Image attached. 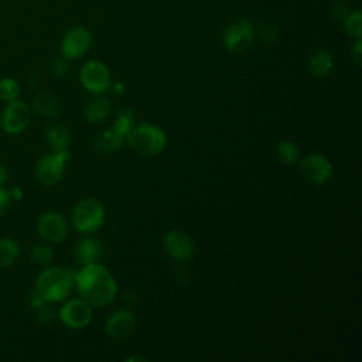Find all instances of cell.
Instances as JSON below:
<instances>
[{
    "label": "cell",
    "mask_w": 362,
    "mask_h": 362,
    "mask_svg": "<svg viewBox=\"0 0 362 362\" xmlns=\"http://www.w3.org/2000/svg\"><path fill=\"white\" fill-rule=\"evenodd\" d=\"M74 287H76L79 297L92 307L109 305L117 294L115 277L100 262L85 264L75 272Z\"/></svg>",
    "instance_id": "6da1fadb"
},
{
    "label": "cell",
    "mask_w": 362,
    "mask_h": 362,
    "mask_svg": "<svg viewBox=\"0 0 362 362\" xmlns=\"http://www.w3.org/2000/svg\"><path fill=\"white\" fill-rule=\"evenodd\" d=\"M75 272L59 266L45 267L35 279L34 291L48 304L62 303L74 288Z\"/></svg>",
    "instance_id": "7a4b0ae2"
},
{
    "label": "cell",
    "mask_w": 362,
    "mask_h": 362,
    "mask_svg": "<svg viewBox=\"0 0 362 362\" xmlns=\"http://www.w3.org/2000/svg\"><path fill=\"white\" fill-rule=\"evenodd\" d=\"M129 147L140 156H156L165 148L167 134L154 123H140L126 136Z\"/></svg>",
    "instance_id": "3957f363"
},
{
    "label": "cell",
    "mask_w": 362,
    "mask_h": 362,
    "mask_svg": "<svg viewBox=\"0 0 362 362\" xmlns=\"http://www.w3.org/2000/svg\"><path fill=\"white\" fill-rule=\"evenodd\" d=\"M105 206L96 198H83L72 209V225L81 233H93L105 223Z\"/></svg>",
    "instance_id": "277c9868"
},
{
    "label": "cell",
    "mask_w": 362,
    "mask_h": 362,
    "mask_svg": "<svg viewBox=\"0 0 362 362\" xmlns=\"http://www.w3.org/2000/svg\"><path fill=\"white\" fill-rule=\"evenodd\" d=\"M69 151H51L38 158L35 163V177L37 180L47 187L58 184L65 174V165L69 160Z\"/></svg>",
    "instance_id": "5b68a950"
},
{
    "label": "cell",
    "mask_w": 362,
    "mask_h": 362,
    "mask_svg": "<svg viewBox=\"0 0 362 362\" xmlns=\"http://www.w3.org/2000/svg\"><path fill=\"white\" fill-rule=\"evenodd\" d=\"M78 76L82 88L93 95L105 93L112 85V75L109 68L96 59L85 62L79 69Z\"/></svg>",
    "instance_id": "8992f818"
},
{
    "label": "cell",
    "mask_w": 362,
    "mask_h": 362,
    "mask_svg": "<svg viewBox=\"0 0 362 362\" xmlns=\"http://www.w3.org/2000/svg\"><path fill=\"white\" fill-rule=\"evenodd\" d=\"M93 307L83 298H66L58 311L61 322L71 329H82L88 327L93 318Z\"/></svg>",
    "instance_id": "52a82bcc"
},
{
    "label": "cell",
    "mask_w": 362,
    "mask_h": 362,
    "mask_svg": "<svg viewBox=\"0 0 362 362\" xmlns=\"http://www.w3.org/2000/svg\"><path fill=\"white\" fill-rule=\"evenodd\" d=\"M300 161L301 177L313 185L327 184L334 173L332 163L329 158L321 153H310Z\"/></svg>",
    "instance_id": "ba28073f"
},
{
    "label": "cell",
    "mask_w": 362,
    "mask_h": 362,
    "mask_svg": "<svg viewBox=\"0 0 362 362\" xmlns=\"http://www.w3.org/2000/svg\"><path fill=\"white\" fill-rule=\"evenodd\" d=\"M255 37V27L247 18H238L226 25L223 45L229 52L239 54L250 47Z\"/></svg>",
    "instance_id": "9c48e42d"
},
{
    "label": "cell",
    "mask_w": 362,
    "mask_h": 362,
    "mask_svg": "<svg viewBox=\"0 0 362 362\" xmlns=\"http://www.w3.org/2000/svg\"><path fill=\"white\" fill-rule=\"evenodd\" d=\"M30 119H31L30 106L20 99H14L6 103L1 112L0 126L3 132H6L7 134H20L28 127Z\"/></svg>",
    "instance_id": "30bf717a"
},
{
    "label": "cell",
    "mask_w": 362,
    "mask_h": 362,
    "mask_svg": "<svg viewBox=\"0 0 362 362\" xmlns=\"http://www.w3.org/2000/svg\"><path fill=\"white\" fill-rule=\"evenodd\" d=\"M38 235L47 243L64 242L68 236V222L61 212L45 211L40 215L37 221Z\"/></svg>",
    "instance_id": "8fae6325"
},
{
    "label": "cell",
    "mask_w": 362,
    "mask_h": 362,
    "mask_svg": "<svg viewBox=\"0 0 362 362\" xmlns=\"http://www.w3.org/2000/svg\"><path fill=\"white\" fill-rule=\"evenodd\" d=\"M92 44L90 33L81 25L69 28L61 41V54L65 59H78L88 52Z\"/></svg>",
    "instance_id": "7c38bea8"
},
{
    "label": "cell",
    "mask_w": 362,
    "mask_h": 362,
    "mask_svg": "<svg viewBox=\"0 0 362 362\" xmlns=\"http://www.w3.org/2000/svg\"><path fill=\"white\" fill-rule=\"evenodd\" d=\"M165 253L175 262H187L194 256L195 243L192 238L182 230H170L163 238Z\"/></svg>",
    "instance_id": "4fadbf2b"
},
{
    "label": "cell",
    "mask_w": 362,
    "mask_h": 362,
    "mask_svg": "<svg viewBox=\"0 0 362 362\" xmlns=\"http://www.w3.org/2000/svg\"><path fill=\"white\" fill-rule=\"evenodd\" d=\"M136 327H137V318L134 313L126 308H119L106 318L105 332L109 338L120 341L132 335Z\"/></svg>",
    "instance_id": "5bb4252c"
},
{
    "label": "cell",
    "mask_w": 362,
    "mask_h": 362,
    "mask_svg": "<svg viewBox=\"0 0 362 362\" xmlns=\"http://www.w3.org/2000/svg\"><path fill=\"white\" fill-rule=\"evenodd\" d=\"M103 243L92 236L81 238L74 246V257L81 266L99 263L103 257Z\"/></svg>",
    "instance_id": "9a60e30c"
},
{
    "label": "cell",
    "mask_w": 362,
    "mask_h": 362,
    "mask_svg": "<svg viewBox=\"0 0 362 362\" xmlns=\"http://www.w3.org/2000/svg\"><path fill=\"white\" fill-rule=\"evenodd\" d=\"M307 68L311 76H314L315 79H322L328 76L334 68L332 54L324 48L314 51L308 59Z\"/></svg>",
    "instance_id": "2e32d148"
},
{
    "label": "cell",
    "mask_w": 362,
    "mask_h": 362,
    "mask_svg": "<svg viewBox=\"0 0 362 362\" xmlns=\"http://www.w3.org/2000/svg\"><path fill=\"white\" fill-rule=\"evenodd\" d=\"M112 105L107 98L102 95H96L95 98L89 99L83 107V116L89 123H100L107 119L110 115Z\"/></svg>",
    "instance_id": "e0dca14e"
},
{
    "label": "cell",
    "mask_w": 362,
    "mask_h": 362,
    "mask_svg": "<svg viewBox=\"0 0 362 362\" xmlns=\"http://www.w3.org/2000/svg\"><path fill=\"white\" fill-rule=\"evenodd\" d=\"M44 139L54 151L68 150L71 144V133L61 123H51L44 129Z\"/></svg>",
    "instance_id": "ac0fdd59"
},
{
    "label": "cell",
    "mask_w": 362,
    "mask_h": 362,
    "mask_svg": "<svg viewBox=\"0 0 362 362\" xmlns=\"http://www.w3.org/2000/svg\"><path fill=\"white\" fill-rule=\"evenodd\" d=\"M34 110L44 117H55L59 115V100L47 90H40L33 99Z\"/></svg>",
    "instance_id": "d6986e66"
},
{
    "label": "cell",
    "mask_w": 362,
    "mask_h": 362,
    "mask_svg": "<svg viewBox=\"0 0 362 362\" xmlns=\"http://www.w3.org/2000/svg\"><path fill=\"white\" fill-rule=\"evenodd\" d=\"M124 143V137L117 134L112 127L105 129L100 133H98L93 139V146L99 153H115L117 151Z\"/></svg>",
    "instance_id": "ffe728a7"
},
{
    "label": "cell",
    "mask_w": 362,
    "mask_h": 362,
    "mask_svg": "<svg viewBox=\"0 0 362 362\" xmlns=\"http://www.w3.org/2000/svg\"><path fill=\"white\" fill-rule=\"evenodd\" d=\"M20 256V243L10 238H0V267H10Z\"/></svg>",
    "instance_id": "44dd1931"
},
{
    "label": "cell",
    "mask_w": 362,
    "mask_h": 362,
    "mask_svg": "<svg viewBox=\"0 0 362 362\" xmlns=\"http://www.w3.org/2000/svg\"><path fill=\"white\" fill-rule=\"evenodd\" d=\"M136 122V113L130 107H122L117 110L113 122V130L126 139V136L130 133V130L134 127Z\"/></svg>",
    "instance_id": "7402d4cb"
},
{
    "label": "cell",
    "mask_w": 362,
    "mask_h": 362,
    "mask_svg": "<svg viewBox=\"0 0 362 362\" xmlns=\"http://www.w3.org/2000/svg\"><path fill=\"white\" fill-rule=\"evenodd\" d=\"M277 157L283 164L291 165L300 160L298 146L291 140H283L277 144Z\"/></svg>",
    "instance_id": "603a6c76"
},
{
    "label": "cell",
    "mask_w": 362,
    "mask_h": 362,
    "mask_svg": "<svg viewBox=\"0 0 362 362\" xmlns=\"http://www.w3.org/2000/svg\"><path fill=\"white\" fill-rule=\"evenodd\" d=\"M30 257L35 264L40 266H48L54 259V250L51 247V243H37L33 246L30 252Z\"/></svg>",
    "instance_id": "cb8c5ba5"
},
{
    "label": "cell",
    "mask_w": 362,
    "mask_h": 362,
    "mask_svg": "<svg viewBox=\"0 0 362 362\" xmlns=\"http://www.w3.org/2000/svg\"><path fill=\"white\" fill-rule=\"evenodd\" d=\"M20 95V85L13 78H1L0 79V99L3 102H11L14 99H18Z\"/></svg>",
    "instance_id": "d4e9b609"
},
{
    "label": "cell",
    "mask_w": 362,
    "mask_h": 362,
    "mask_svg": "<svg viewBox=\"0 0 362 362\" xmlns=\"http://www.w3.org/2000/svg\"><path fill=\"white\" fill-rule=\"evenodd\" d=\"M344 30L346 31L348 35L356 38H361L362 34V14L359 10L352 11L349 14H346L345 20H344Z\"/></svg>",
    "instance_id": "484cf974"
},
{
    "label": "cell",
    "mask_w": 362,
    "mask_h": 362,
    "mask_svg": "<svg viewBox=\"0 0 362 362\" xmlns=\"http://www.w3.org/2000/svg\"><path fill=\"white\" fill-rule=\"evenodd\" d=\"M11 201L13 198H11L10 189H7L4 185H0V218L6 215V212L11 205Z\"/></svg>",
    "instance_id": "4316f807"
},
{
    "label": "cell",
    "mask_w": 362,
    "mask_h": 362,
    "mask_svg": "<svg viewBox=\"0 0 362 362\" xmlns=\"http://www.w3.org/2000/svg\"><path fill=\"white\" fill-rule=\"evenodd\" d=\"M37 315H38V320L41 321V322H49V321H52L54 320V311H52V308H49V305H48V303H45L44 305H41V307H38L37 310Z\"/></svg>",
    "instance_id": "83f0119b"
},
{
    "label": "cell",
    "mask_w": 362,
    "mask_h": 362,
    "mask_svg": "<svg viewBox=\"0 0 362 362\" xmlns=\"http://www.w3.org/2000/svg\"><path fill=\"white\" fill-rule=\"evenodd\" d=\"M259 37L264 42H273L277 38V30L276 27H272V25H263L259 31Z\"/></svg>",
    "instance_id": "f1b7e54d"
},
{
    "label": "cell",
    "mask_w": 362,
    "mask_h": 362,
    "mask_svg": "<svg viewBox=\"0 0 362 362\" xmlns=\"http://www.w3.org/2000/svg\"><path fill=\"white\" fill-rule=\"evenodd\" d=\"M66 68H68V65H66L65 59H54L52 64H51V72H52L55 76H62V75H65Z\"/></svg>",
    "instance_id": "f546056e"
},
{
    "label": "cell",
    "mask_w": 362,
    "mask_h": 362,
    "mask_svg": "<svg viewBox=\"0 0 362 362\" xmlns=\"http://www.w3.org/2000/svg\"><path fill=\"white\" fill-rule=\"evenodd\" d=\"M361 55H362V41H361V38H356V41L351 49V57L356 65H361Z\"/></svg>",
    "instance_id": "4dcf8cb0"
},
{
    "label": "cell",
    "mask_w": 362,
    "mask_h": 362,
    "mask_svg": "<svg viewBox=\"0 0 362 362\" xmlns=\"http://www.w3.org/2000/svg\"><path fill=\"white\" fill-rule=\"evenodd\" d=\"M331 14H332V17H334L335 20H342V18L346 17L348 10H346V7H345L344 4H335L334 8H332V11H331Z\"/></svg>",
    "instance_id": "1f68e13d"
},
{
    "label": "cell",
    "mask_w": 362,
    "mask_h": 362,
    "mask_svg": "<svg viewBox=\"0 0 362 362\" xmlns=\"http://www.w3.org/2000/svg\"><path fill=\"white\" fill-rule=\"evenodd\" d=\"M8 181V168L4 163L0 161V185H4Z\"/></svg>",
    "instance_id": "d6a6232c"
},
{
    "label": "cell",
    "mask_w": 362,
    "mask_h": 362,
    "mask_svg": "<svg viewBox=\"0 0 362 362\" xmlns=\"http://www.w3.org/2000/svg\"><path fill=\"white\" fill-rule=\"evenodd\" d=\"M110 88H113V90H115V93H122L123 90H124V86L120 83V82H116V83H113V85H110Z\"/></svg>",
    "instance_id": "836d02e7"
},
{
    "label": "cell",
    "mask_w": 362,
    "mask_h": 362,
    "mask_svg": "<svg viewBox=\"0 0 362 362\" xmlns=\"http://www.w3.org/2000/svg\"><path fill=\"white\" fill-rule=\"evenodd\" d=\"M126 361H127V362H132V361H141V362H146V361H147V358H146V356L133 355V356H129V358H126Z\"/></svg>",
    "instance_id": "e575fe53"
}]
</instances>
